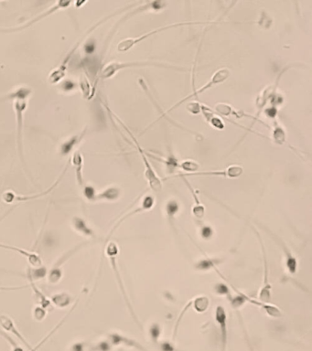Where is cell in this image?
Returning a JSON list of instances; mask_svg holds the SVG:
<instances>
[{"instance_id": "6da1fadb", "label": "cell", "mask_w": 312, "mask_h": 351, "mask_svg": "<svg viewBox=\"0 0 312 351\" xmlns=\"http://www.w3.org/2000/svg\"><path fill=\"white\" fill-rule=\"evenodd\" d=\"M105 252H106V256L108 257L109 261H110V264H111L112 269L114 271V273H115V276H116V279H117V283H118V286L120 288V291H121L122 294H123V297L125 299V302L127 304V307L129 309V312L130 314L132 315L133 318L136 321V323L138 324V326H140V324L138 322V317L136 316L135 314V312L132 308V305L130 304L129 302V298L127 297V291L125 289V286H124V283L122 281L121 274L119 273V270H118V265H117V255L119 253V248H118V245L117 244V242L115 241H109L107 244H106V249H105ZM141 327V326H140Z\"/></svg>"}, {"instance_id": "7a4b0ae2", "label": "cell", "mask_w": 312, "mask_h": 351, "mask_svg": "<svg viewBox=\"0 0 312 351\" xmlns=\"http://www.w3.org/2000/svg\"><path fill=\"white\" fill-rule=\"evenodd\" d=\"M128 134L131 136L132 137L133 141L135 142L136 144V147L138 150V152L140 154V157L142 158V161L144 163V166H145V171H144V176L146 179L148 180V185H149V188L156 191V192H159L162 190V182L160 180V178H159V176L157 175V173L155 172L152 166L150 165V163L148 161V157L146 156V154L144 152L142 147H140V145L138 144V142L137 141V139L135 138V137L133 136L131 134V132L128 131Z\"/></svg>"}, {"instance_id": "3957f363", "label": "cell", "mask_w": 312, "mask_h": 351, "mask_svg": "<svg viewBox=\"0 0 312 351\" xmlns=\"http://www.w3.org/2000/svg\"><path fill=\"white\" fill-rule=\"evenodd\" d=\"M229 76H230V71H229L227 68H222L220 69V70H218V71H216V72L214 73V74L212 75V79H211L205 85H203L200 89L194 91L190 96H187L184 99L180 101L177 105L172 106V107L169 109V111L173 110V109H175L176 107H178V106L181 105V104H183L187 100L191 99V97L198 96V95H201L202 93L206 92L207 90L211 89V88H212L213 86H215L217 84H222L224 81L227 80Z\"/></svg>"}, {"instance_id": "277c9868", "label": "cell", "mask_w": 312, "mask_h": 351, "mask_svg": "<svg viewBox=\"0 0 312 351\" xmlns=\"http://www.w3.org/2000/svg\"><path fill=\"white\" fill-rule=\"evenodd\" d=\"M256 237L259 241L260 245H261V251L263 254V260H264V282H263V286L260 288L259 293H258V300L264 303H269L271 300V284L268 281V267H267V260H266V252L264 250V245L262 241V238L260 236L259 232L256 231L254 228H253Z\"/></svg>"}, {"instance_id": "5b68a950", "label": "cell", "mask_w": 312, "mask_h": 351, "mask_svg": "<svg viewBox=\"0 0 312 351\" xmlns=\"http://www.w3.org/2000/svg\"><path fill=\"white\" fill-rule=\"evenodd\" d=\"M214 319L220 330V351H226L228 343L227 314L222 305L216 306Z\"/></svg>"}, {"instance_id": "8992f818", "label": "cell", "mask_w": 312, "mask_h": 351, "mask_svg": "<svg viewBox=\"0 0 312 351\" xmlns=\"http://www.w3.org/2000/svg\"><path fill=\"white\" fill-rule=\"evenodd\" d=\"M142 66H164L160 63H117V62H113V63H108L106 65V67L103 69L102 73H101V77L104 79L111 78L115 74H117L118 71H120L122 69L129 68V67H142ZM165 67V66H164Z\"/></svg>"}, {"instance_id": "52a82bcc", "label": "cell", "mask_w": 312, "mask_h": 351, "mask_svg": "<svg viewBox=\"0 0 312 351\" xmlns=\"http://www.w3.org/2000/svg\"><path fill=\"white\" fill-rule=\"evenodd\" d=\"M183 25H187V23L171 24V25H168V26L159 28V29H157V30L152 31V32H147L146 34H144V35L140 36V37L127 38V39H125V40H123V41H121V42L118 43V45H117V51L120 52V53H125V52L129 51L130 49H132L136 44H138L139 42H142L143 40H146V39H148V38L150 37V36H153V35L159 33V32H162V31H164V30H168V29H170V28L183 26Z\"/></svg>"}, {"instance_id": "ba28073f", "label": "cell", "mask_w": 312, "mask_h": 351, "mask_svg": "<svg viewBox=\"0 0 312 351\" xmlns=\"http://www.w3.org/2000/svg\"><path fill=\"white\" fill-rule=\"evenodd\" d=\"M243 172V168L239 165H231L225 169L222 170H212V171H202V172H195L191 175H178L173 176L170 178H177V177H184V176H218V177H224V178H236L242 176Z\"/></svg>"}, {"instance_id": "9c48e42d", "label": "cell", "mask_w": 312, "mask_h": 351, "mask_svg": "<svg viewBox=\"0 0 312 351\" xmlns=\"http://www.w3.org/2000/svg\"><path fill=\"white\" fill-rule=\"evenodd\" d=\"M0 326L6 331V332H10L11 334L16 335L17 338L20 339V341L23 343V345L26 346L29 351L32 350L33 346H32L31 344H29V342L25 339V337L22 335V333L17 328L16 325L14 320L11 318V316L7 315V314H1L0 315Z\"/></svg>"}, {"instance_id": "30bf717a", "label": "cell", "mask_w": 312, "mask_h": 351, "mask_svg": "<svg viewBox=\"0 0 312 351\" xmlns=\"http://www.w3.org/2000/svg\"><path fill=\"white\" fill-rule=\"evenodd\" d=\"M0 248L6 249V250H10V251H12V252H18L20 255L25 257L28 260V262L31 263L32 267H40V266L43 265V261H42L40 255L36 252H30V251H27V250H24V249H22V248L12 246V245H8V244H4V243H0Z\"/></svg>"}, {"instance_id": "8fae6325", "label": "cell", "mask_w": 312, "mask_h": 351, "mask_svg": "<svg viewBox=\"0 0 312 351\" xmlns=\"http://www.w3.org/2000/svg\"><path fill=\"white\" fill-rule=\"evenodd\" d=\"M14 108L16 111L17 125H18V144H19L21 155H22V126H23V113L25 112L27 108L26 100L15 99Z\"/></svg>"}, {"instance_id": "7c38bea8", "label": "cell", "mask_w": 312, "mask_h": 351, "mask_svg": "<svg viewBox=\"0 0 312 351\" xmlns=\"http://www.w3.org/2000/svg\"><path fill=\"white\" fill-rule=\"evenodd\" d=\"M271 235L274 237L275 241L278 243V245L281 247L282 251L284 252V254L286 256V266L288 273L290 274H295L297 271V260L296 257L294 256L291 252L290 249H288V247L286 246V243L282 241V239L277 237L276 235H274V233H271Z\"/></svg>"}, {"instance_id": "4fadbf2b", "label": "cell", "mask_w": 312, "mask_h": 351, "mask_svg": "<svg viewBox=\"0 0 312 351\" xmlns=\"http://www.w3.org/2000/svg\"><path fill=\"white\" fill-rule=\"evenodd\" d=\"M60 179L56 183L54 184V186L51 187L48 190H46L45 192H43L41 194L33 195V196H19V195L15 194L13 191L11 190H7L5 192H3V194L1 196L2 198V200L5 202V203H8V204H12L14 202H18V201H27V200H31V199H37V198H41L43 197L44 195L48 194L49 192H51V190H53L56 185L58 184Z\"/></svg>"}, {"instance_id": "5bb4252c", "label": "cell", "mask_w": 312, "mask_h": 351, "mask_svg": "<svg viewBox=\"0 0 312 351\" xmlns=\"http://www.w3.org/2000/svg\"><path fill=\"white\" fill-rule=\"evenodd\" d=\"M72 227L74 231L78 232L81 235L88 237V238H96L95 231L87 224L85 219L81 218L79 216H75L72 220Z\"/></svg>"}, {"instance_id": "9a60e30c", "label": "cell", "mask_w": 312, "mask_h": 351, "mask_svg": "<svg viewBox=\"0 0 312 351\" xmlns=\"http://www.w3.org/2000/svg\"><path fill=\"white\" fill-rule=\"evenodd\" d=\"M51 303L58 307V308H66L72 304L74 301L73 297L70 295L69 293L66 292H61V293H54L50 299Z\"/></svg>"}, {"instance_id": "2e32d148", "label": "cell", "mask_w": 312, "mask_h": 351, "mask_svg": "<svg viewBox=\"0 0 312 351\" xmlns=\"http://www.w3.org/2000/svg\"><path fill=\"white\" fill-rule=\"evenodd\" d=\"M183 178V177H182ZM183 180L185 181L187 186L189 187V189H191V194H192V197H193V199H194V204H193V207H192V215L195 217L196 219L198 220H201L203 217H204V214H205V208L202 203H201L200 199L197 197V195L195 193V190L192 189L191 185L189 184V182L187 181V179L185 178H183Z\"/></svg>"}, {"instance_id": "e0dca14e", "label": "cell", "mask_w": 312, "mask_h": 351, "mask_svg": "<svg viewBox=\"0 0 312 351\" xmlns=\"http://www.w3.org/2000/svg\"><path fill=\"white\" fill-rule=\"evenodd\" d=\"M204 259H201L199 262H196L195 267L196 270L199 271H209V270H215L217 266L219 264H221L222 262V259L220 258H210V257L205 255Z\"/></svg>"}, {"instance_id": "ac0fdd59", "label": "cell", "mask_w": 312, "mask_h": 351, "mask_svg": "<svg viewBox=\"0 0 312 351\" xmlns=\"http://www.w3.org/2000/svg\"><path fill=\"white\" fill-rule=\"evenodd\" d=\"M29 281H30V287H32V291L34 293V298L36 300L38 305H41V306H43V308L47 309L52 305L50 299L47 298V296L40 289L38 288L37 285L35 284V282H33L32 280H29Z\"/></svg>"}, {"instance_id": "d6986e66", "label": "cell", "mask_w": 312, "mask_h": 351, "mask_svg": "<svg viewBox=\"0 0 312 351\" xmlns=\"http://www.w3.org/2000/svg\"><path fill=\"white\" fill-rule=\"evenodd\" d=\"M78 302H79V299H76L75 304H74V305L72 306V308L69 310L68 314H66V315L64 316V318L61 320V322L59 323L58 325H56V326L53 328V330L51 331V332L49 333L48 335H46V336L43 338V340L41 341V342H39V344H38L37 346H34V347H33L31 351L39 350V349H40V347H41V346H43V344H44V343H46V341L48 340L49 338H50V337H51V336H52V335H53V334L56 332V331L58 330L59 328H60L62 325H64V322H65L66 319L69 317L70 314H72V313H73V311L76 308V306H77V304H78Z\"/></svg>"}, {"instance_id": "ffe728a7", "label": "cell", "mask_w": 312, "mask_h": 351, "mask_svg": "<svg viewBox=\"0 0 312 351\" xmlns=\"http://www.w3.org/2000/svg\"><path fill=\"white\" fill-rule=\"evenodd\" d=\"M191 305L197 313H205L210 306V299L206 295H198L193 300H191Z\"/></svg>"}, {"instance_id": "44dd1931", "label": "cell", "mask_w": 312, "mask_h": 351, "mask_svg": "<svg viewBox=\"0 0 312 351\" xmlns=\"http://www.w3.org/2000/svg\"><path fill=\"white\" fill-rule=\"evenodd\" d=\"M47 274H48V270L43 265L40 267L29 268V270L27 271V278L29 280H32L33 282L46 277Z\"/></svg>"}, {"instance_id": "7402d4cb", "label": "cell", "mask_w": 312, "mask_h": 351, "mask_svg": "<svg viewBox=\"0 0 312 351\" xmlns=\"http://www.w3.org/2000/svg\"><path fill=\"white\" fill-rule=\"evenodd\" d=\"M120 196V189L116 187H110L108 189H105L101 193L96 195V200H116Z\"/></svg>"}, {"instance_id": "603a6c76", "label": "cell", "mask_w": 312, "mask_h": 351, "mask_svg": "<svg viewBox=\"0 0 312 351\" xmlns=\"http://www.w3.org/2000/svg\"><path fill=\"white\" fill-rule=\"evenodd\" d=\"M63 275H64V273H63V269L62 268L54 267L53 266L49 271L48 274H47L49 283H52V284L58 283L62 280Z\"/></svg>"}, {"instance_id": "cb8c5ba5", "label": "cell", "mask_w": 312, "mask_h": 351, "mask_svg": "<svg viewBox=\"0 0 312 351\" xmlns=\"http://www.w3.org/2000/svg\"><path fill=\"white\" fill-rule=\"evenodd\" d=\"M73 163H74V167L76 169V175H77V181L79 185L84 184V179H83V173H82V169H83V159L80 154H75L73 157Z\"/></svg>"}, {"instance_id": "d4e9b609", "label": "cell", "mask_w": 312, "mask_h": 351, "mask_svg": "<svg viewBox=\"0 0 312 351\" xmlns=\"http://www.w3.org/2000/svg\"><path fill=\"white\" fill-rule=\"evenodd\" d=\"M179 168H182L185 172H188L187 175H191V174L195 173L197 170L200 168V166L198 163L192 160H185L183 162L179 164Z\"/></svg>"}, {"instance_id": "484cf974", "label": "cell", "mask_w": 312, "mask_h": 351, "mask_svg": "<svg viewBox=\"0 0 312 351\" xmlns=\"http://www.w3.org/2000/svg\"><path fill=\"white\" fill-rule=\"evenodd\" d=\"M179 210H180V205L174 199L169 200V202L167 203L166 212H167L169 220H172L174 219L175 215L179 212Z\"/></svg>"}, {"instance_id": "4316f807", "label": "cell", "mask_w": 312, "mask_h": 351, "mask_svg": "<svg viewBox=\"0 0 312 351\" xmlns=\"http://www.w3.org/2000/svg\"><path fill=\"white\" fill-rule=\"evenodd\" d=\"M81 138H83V136L82 137L81 136H75V137H73L72 138H70L69 140L65 142L64 145L62 146V152H63V154L65 155V154L69 153L73 149V147L79 143Z\"/></svg>"}, {"instance_id": "83f0119b", "label": "cell", "mask_w": 312, "mask_h": 351, "mask_svg": "<svg viewBox=\"0 0 312 351\" xmlns=\"http://www.w3.org/2000/svg\"><path fill=\"white\" fill-rule=\"evenodd\" d=\"M113 346L107 339L98 341L96 344L91 346V351H112Z\"/></svg>"}, {"instance_id": "f1b7e54d", "label": "cell", "mask_w": 312, "mask_h": 351, "mask_svg": "<svg viewBox=\"0 0 312 351\" xmlns=\"http://www.w3.org/2000/svg\"><path fill=\"white\" fill-rule=\"evenodd\" d=\"M32 315H33V318L37 322H43L47 315V311L45 308H43V306L37 304L32 310Z\"/></svg>"}, {"instance_id": "f546056e", "label": "cell", "mask_w": 312, "mask_h": 351, "mask_svg": "<svg viewBox=\"0 0 312 351\" xmlns=\"http://www.w3.org/2000/svg\"><path fill=\"white\" fill-rule=\"evenodd\" d=\"M149 335L150 338L152 339L154 343H157L159 341V336L161 335V328L159 326V324L153 323L149 327Z\"/></svg>"}, {"instance_id": "4dcf8cb0", "label": "cell", "mask_w": 312, "mask_h": 351, "mask_svg": "<svg viewBox=\"0 0 312 351\" xmlns=\"http://www.w3.org/2000/svg\"><path fill=\"white\" fill-rule=\"evenodd\" d=\"M214 292L217 293V294H220V295H224L227 297L228 295L231 294V291H230V287H228L227 284L225 283H220L216 284L214 286Z\"/></svg>"}, {"instance_id": "1f68e13d", "label": "cell", "mask_w": 312, "mask_h": 351, "mask_svg": "<svg viewBox=\"0 0 312 351\" xmlns=\"http://www.w3.org/2000/svg\"><path fill=\"white\" fill-rule=\"evenodd\" d=\"M215 110L218 113H220L222 116H228L232 115L233 109L229 105H224V104H219L215 106Z\"/></svg>"}, {"instance_id": "d6a6232c", "label": "cell", "mask_w": 312, "mask_h": 351, "mask_svg": "<svg viewBox=\"0 0 312 351\" xmlns=\"http://www.w3.org/2000/svg\"><path fill=\"white\" fill-rule=\"evenodd\" d=\"M214 234V231L211 226L204 225L201 227V236L204 240H210Z\"/></svg>"}, {"instance_id": "836d02e7", "label": "cell", "mask_w": 312, "mask_h": 351, "mask_svg": "<svg viewBox=\"0 0 312 351\" xmlns=\"http://www.w3.org/2000/svg\"><path fill=\"white\" fill-rule=\"evenodd\" d=\"M0 335H2L6 340L11 344V347H12L11 351H24L22 346H19L16 342L11 338V335H8L7 333H4V332H0Z\"/></svg>"}, {"instance_id": "e575fe53", "label": "cell", "mask_w": 312, "mask_h": 351, "mask_svg": "<svg viewBox=\"0 0 312 351\" xmlns=\"http://www.w3.org/2000/svg\"><path fill=\"white\" fill-rule=\"evenodd\" d=\"M84 194H85L86 199H89V200H94V201L96 200V189H94L93 187L86 186L84 189Z\"/></svg>"}, {"instance_id": "d590c367", "label": "cell", "mask_w": 312, "mask_h": 351, "mask_svg": "<svg viewBox=\"0 0 312 351\" xmlns=\"http://www.w3.org/2000/svg\"><path fill=\"white\" fill-rule=\"evenodd\" d=\"M274 139L276 143L278 144H282L284 142V139H285V134H284V131L283 129L278 127L277 129H275V132H274Z\"/></svg>"}, {"instance_id": "8d00e7d4", "label": "cell", "mask_w": 312, "mask_h": 351, "mask_svg": "<svg viewBox=\"0 0 312 351\" xmlns=\"http://www.w3.org/2000/svg\"><path fill=\"white\" fill-rule=\"evenodd\" d=\"M86 350V344L82 341H77L72 344L70 346L69 351H85Z\"/></svg>"}, {"instance_id": "74e56055", "label": "cell", "mask_w": 312, "mask_h": 351, "mask_svg": "<svg viewBox=\"0 0 312 351\" xmlns=\"http://www.w3.org/2000/svg\"><path fill=\"white\" fill-rule=\"evenodd\" d=\"M187 108H188V110L194 115H197L201 112V105H199L198 103H191L188 105Z\"/></svg>"}, {"instance_id": "f35d334b", "label": "cell", "mask_w": 312, "mask_h": 351, "mask_svg": "<svg viewBox=\"0 0 312 351\" xmlns=\"http://www.w3.org/2000/svg\"><path fill=\"white\" fill-rule=\"evenodd\" d=\"M30 285H22V286H1L0 285V292H8V291H17L21 289L28 288Z\"/></svg>"}, {"instance_id": "ab89813d", "label": "cell", "mask_w": 312, "mask_h": 351, "mask_svg": "<svg viewBox=\"0 0 312 351\" xmlns=\"http://www.w3.org/2000/svg\"><path fill=\"white\" fill-rule=\"evenodd\" d=\"M160 349H161V351H176V348L173 346V344L170 343V342H163V343H161Z\"/></svg>"}, {"instance_id": "60d3db41", "label": "cell", "mask_w": 312, "mask_h": 351, "mask_svg": "<svg viewBox=\"0 0 312 351\" xmlns=\"http://www.w3.org/2000/svg\"><path fill=\"white\" fill-rule=\"evenodd\" d=\"M118 351H125V350H124V349H119V350H118Z\"/></svg>"}]
</instances>
